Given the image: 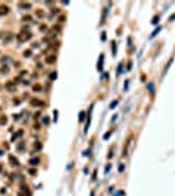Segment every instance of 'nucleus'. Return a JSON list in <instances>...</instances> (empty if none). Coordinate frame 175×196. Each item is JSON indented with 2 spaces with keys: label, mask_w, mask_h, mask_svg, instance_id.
<instances>
[{
  "label": "nucleus",
  "mask_w": 175,
  "mask_h": 196,
  "mask_svg": "<svg viewBox=\"0 0 175 196\" xmlns=\"http://www.w3.org/2000/svg\"><path fill=\"white\" fill-rule=\"evenodd\" d=\"M30 38H31V34H30V31L27 29H22L21 33L17 35V39L20 42H26V41H29Z\"/></svg>",
  "instance_id": "nucleus-1"
},
{
  "label": "nucleus",
  "mask_w": 175,
  "mask_h": 196,
  "mask_svg": "<svg viewBox=\"0 0 175 196\" xmlns=\"http://www.w3.org/2000/svg\"><path fill=\"white\" fill-rule=\"evenodd\" d=\"M5 89L8 92H14L16 90V85H14V81H8L5 84Z\"/></svg>",
  "instance_id": "nucleus-2"
},
{
  "label": "nucleus",
  "mask_w": 175,
  "mask_h": 196,
  "mask_svg": "<svg viewBox=\"0 0 175 196\" xmlns=\"http://www.w3.org/2000/svg\"><path fill=\"white\" fill-rule=\"evenodd\" d=\"M30 105L31 106H44V103H43V101H41V100H37V98H33V100L30 101Z\"/></svg>",
  "instance_id": "nucleus-3"
},
{
  "label": "nucleus",
  "mask_w": 175,
  "mask_h": 196,
  "mask_svg": "<svg viewBox=\"0 0 175 196\" xmlns=\"http://www.w3.org/2000/svg\"><path fill=\"white\" fill-rule=\"evenodd\" d=\"M9 12V8L7 5H0V16H5Z\"/></svg>",
  "instance_id": "nucleus-4"
},
{
  "label": "nucleus",
  "mask_w": 175,
  "mask_h": 196,
  "mask_svg": "<svg viewBox=\"0 0 175 196\" xmlns=\"http://www.w3.org/2000/svg\"><path fill=\"white\" fill-rule=\"evenodd\" d=\"M55 60H56V55H50V56L46 58V63L47 64H54Z\"/></svg>",
  "instance_id": "nucleus-5"
},
{
  "label": "nucleus",
  "mask_w": 175,
  "mask_h": 196,
  "mask_svg": "<svg viewBox=\"0 0 175 196\" xmlns=\"http://www.w3.org/2000/svg\"><path fill=\"white\" fill-rule=\"evenodd\" d=\"M9 162H11L12 166H20V162H18V159L14 158L13 156H9Z\"/></svg>",
  "instance_id": "nucleus-6"
},
{
  "label": "nucleus",
  "mask_w": 175,
  "mask_h": 196,
  "mask_svg": "<svg viewBox=\"0 0 175 196\" xmlns=\"http://www.w3.org/2000/svg\"><path fill=\"white\" fill-rule=\"evenodd\" d=\"M18 5H20L22 9H30V8H31V4L30 3H25V2H21Z\"/></svg>",
  "instance_id": "nucleus-7"
},
{
  "label": "nucleus",
  "mask_w": 175,
  "mask_h": 196,
  "mask_svg": "<svg viewBox=\"0 0 175 196\" xmlns=\"http://www.w3.org/2000/svg\"><path fill=\"white\" fill-rule=\"evenodd\" d=\"M161 29H162L161 26H157V28H155V30H154V31H153L152 34H150V38H154L155 35H157V34H158V33L161 31Z\"/></svg>",
  "instance_id": "nucleus-8"
},
{
  "label": "nucleus",
  "mask_w": 175,
  "mask_h": 196,
  "mask_svg": "<svg viewBox=\"0 0 175 196\" xmlns=\"http://www.w3.org/2000/svg\"><path fill=\"white\" fill-rule=\"evenodd\" d=\"M33 90H34V92H41V90H42V86H41L39 84H34V85H33Z\"/></svg>",
  "instance_id": "nucleus-9"
},
{
  "label": "nucleus",
  "mask_w": 175,
  "mask_h": 196,
  "mask_svg": "<svg viewBox=\"0 0 175 196\" xmlns=\"http://www.w3.org/2000/svg\"><path fill=\"white\" fill-rule=\"evenodd\" d=\"M38 162H39V159H38V158H31L30 161H29V164H30V165H33V166H35Z\"/></svg>",
  "instance_id": "nucleus-10"
},
{
  "label": "nucleus",
  "mask_w": 175,
  "mask_h": 196,
  "mask_svg": "<svg viewBox=\"0 0 175 196\" xmlns=\"http://www.w3.org/2000/svg\"><path fill=\"white\" fill-rule=\"evenodd\" d=\"M84 118H85V112L81 111V112H80V117H78V120H80V122H84Z\"/></svg>",
  "instance_id": "nucleus-11"
},
{
  "label": "nucleus",
  "mask_w": 175,
  "mask_h": 196,
  "mask_svg": "<svg viewBox=\"0 0 175 196\" xmlns=\"http://www.w3.org/2000/svg\"><path fill=\"white\" fill-rule=\"evenodd\" d=\"M8 72H9V68L7 66H3L2 67V73H8Z\"/></svg>",
  "instance_id": "nucleus-12"
},
{
  "label": "nucleus",
  "mask_w": 175,
  "mask_h": 196,
  "mask_svg": "<svg viewBox=\"0 0 175 196\" xmlns=\"http://www.w3.org/2000/svg\"><path fill=\"white\" fill-rule=\"evenodd\" d=\"M158 21H160V16L157 14V16H155V17H154V19L152 20V24H153V25H155V24H157Z\"/></svg>",
  "instance_id": "nucleus-13"
},
{
  "label": "nucleus",
  "mask_w": 175,
  "mask_h": 196,
  "mask_svg": "<svg viewBox=\"0 0 175 196\" xmlns=\"http://www.w3.org/2000/svg\"><path fill=\"white\" fill-rule=\"evenodd\" d=\"M111 44H113V55H116V44L115 42H113Z\"/></svg>",
  "instance_id": "nucleus-14"
},
{
  "label": "nucleus",
  "mask_w": 175,
  "mask_h": 196,
  "mask_svg": "<svg viewBox=\"0 0 175 196\" xmlns=\"http://www.w3.org/2000/svg\"><path fill=\"white\" fill-rule=\"evenodd\" d=\"M7 123V117H0V124H5Z\"/></svg>",
  "instance_id": "nucleus-15"
},
{
  "label": "nucleus",
  "mask_w": 175,
  "mask_h": 196,
  "mask_svg": "<svg viewBox=\"0 0 175 196\" xmlns=\"http://www.w3.org/2000/svg\"><path fill=\"white\" fill-rule=\"evenodd\" d=\"M35 14L38 16V17H41V19H42V17H44V13H43L42 11H37V12H35Z\"/></svg>",
  "instance_id": "nucleus-16"
},
{
  "label": "nucleus",
  "mask_w": 175,
  "mask_h": 196,
  "mask_svg": "<svg viewBox=\"0 0 175 196\" xmlns=\"http://www.w3.org/2000/svg\"><path fill=\"white\" fill-rule=\"evenodd\" d=\"M30 55H31V51H30V50H26V51L24 52V56H26V58H29Z\"/></svg>",
  "instance_id": "nucleus-17"
},
{
  "label": "nucleus",
  "mask_w": 175,
  "mask_h": 196,
  "mask_svg": "<svg viewBox=\"0 0 175 196\" xmlns=\"http://www.w3.org/2000/svg\"><path fill=\"white\" fill-rule=\"evenodd\" d=\"M58 77V75H56V72H52L51 75H50V80H55Z\"/></svg>",
  "instance_id": "nucleus-18"
},
{
  "label": "nucleus",
  "mask_w": 175,
  "mask_h": 196,
  "mask_svg": "<svg viewBox=\"0 0 175 196\" xmlns=\"http://www.w3.org/2000/svg\"><path fill=\"white\" fill-rule=\"evenodd\" d=\"M41 148H42V145H41V144H39V142H37V145H35V146H34V149H35V150H39V149H41Z\"/></svg>",
  "instance_id": "nucleus-19"
},
{
  "label": "nucleus",
  "mask_w": 175,
  "mask_h": 196,
  "mask_svg": "<svg viewBox=\"0 0 175 196\" xmlns=\"http://www.w3.org/2000/svg\"><path fill=\"white\" fill-rule=\"evenodd\" d=\"M116 105H118V101H114V102H113L111 105H110V109H114V107H115Z\"/></svg>",
  "instance_id": "nucleus-20"
},
{
  "label": "nucleus",
  "mask_w": 175,
  "mask_h": 196,
  "mask_svg": "<svg viewBox=\"0 0 175 196\" xmlns=\"http://www.w3.org/2000/svg\"><path fill=\"white\" fill-rule=\"evenodd\" d=\"M29 173H30L31 175H35V174H37V170H35V169H30V170H29Z\"/></svg>",
  "instance_id": "nucleus-21"
},
{
  "label": "nucleus",
  "mask_w": 175,
  "mask_h": 196,
  "mask_svg": "<svg viewBox=\"0 0 175 196\" xmlns=\"http://www.w3.org/2000/svg\"><path fill=\"white\" fill-rule=\"evenodd\" d=\"M47 30V26L46 25H41V31H46Z\"/></svg>",
  "instance_id": "nucleus-22"
},
{
  "label": "nucleus",
  "mask_w": 175,
  "mask_h": 196,
  "mask_svg": "<svg viewBox=\"0 0 175 196\" xmlns=\"http://www.w3.org/2000/svg\"><path fill=\"white\" fill-rule=\"evenodd\" d=\"M128 83H130V80H125V83H124V89L125 90L128 89Z\"/></svg>",
  "instance_id": "nucleus-23"
},
{
  "label": "nucleus",
  "mask_w": 175,
  "mask_h": 196,
  "mask_svg": "<svg viewBox=\"0 0 175 196\" xmlns=\"http://www.w3.org/2000/svg\"><path fill=\"white\" fill-rule=\"evenodd\" d=\"M49 122H50V119H49L47 117H46V118H43V123H44V124H49Z\"/></svg>",
  "instance_id": "nucleus-24"
},
{
  "label": "nucleus",
  "mask_w": 175,
  "mask_h": 196,
  "mask_svg": "<svg viewBox=\"0 0 175 196\" xmlns=\"http://www.w3.org/2000/svg\"><path fill=\"white\" fill-rule=\"evenodd\" d=\"M119 73H122V64L118 67V75H119Z\"/></svg>",
  "instance_id": "nucleus-25"
},
{
  "label": "nucleus",
  "mask_w": 175,
  "mask_h": 196,
  "mask_svg": "<svg viewBox=\"0 0 175 196\" xmlns=\"http://www.w3.org/2000/svg\"><path fill=\"white\" fill-rule=\"evenodd\" d=\"M64 20H66V17H64V16H60V19H59V21H60V22H63Z\"/></svg>",
  "instance_id": "nucleus-26"
},
{
  "label": "nucleus",
  "mask_w": 175,
  "mask_h": 196,
  "mask_svg": "<svg viewBox=\"0 0 175 196\" xmlns=\"http://www.w3.org/2000/svg\"><path fill=\"white\" fill-rule=\"evenodd\" d=\"M123 170H124V166L120 165V166H119V171H123Z\"/></svg>",
  "instance_id": "nucleus-27"
},
{
  "label": "nucleus",
  "mask_w": 175,
  "mask_h": 196,
  "mask_svg": "<svg viewBox=\"0 0 175 196\" xmlns=\"http://www.w3.org/2000/svg\"><path fill=\"white\" fill-rule=\"evenodd\" d=\"M110 169H111V165H108V166H107V167H106V173H107V171H108V170H110Z\"/></svg>",
  "instance_id": "nucleus-28"
},
{
  "label": "nucleus",
  "mask_w": 175,
  "mask_h": 196,
  "mask_svg": "<svg viewBox=\"0 0 175 196\" xmlns=\"http://www.w3.org/2000/svg\"><path fill=\"white\" fill-rule=\"evenodd\" d=\"M172 20H175V14H172V16L170 17V21H172Z\"/></svg>",
  "instance_id": "nucleus-29"
},
{
  "label": "nucleus",
  "mask_w": 175,
  "mask_h": 196,
  "mask_svg": "<svg viewBox=\"0 0 175 196\" xmlns=\"http://www.w3.org/2000/svg\"><path fill=\"white\" fill-rule=\"evenodd\" d=\"M108 137H110V133H107V135H105V137H103V139L106 140V139H108Z\"/></svg>",
  "instance_id": "nucleus-30"
},
{
  "label": "nucleus",
  "mask_w": 175,
  "mask_h": 196,
  "mask_svg": "<svg viewBox=\"0 0 175 196\" xmlns=\"http://www.w3.org/2000/svg\"><path fill=\"white\" fill-rule=\"evenodd\" d=\"M0 173H2V165H0Z\"/></svg>",
  "instance_id": "nucleus-31"
},
{
  "label": "nucleus",
  "mask_w": 175,
  "mask_h": 196,
  "mask_svg": "<svg viewBox=\"0 0 175 196\" xmlns=\"http://www.w3.org/2000/svg\"><path fill=\"white\" fill-rule=\"evenodd\" d=\"M0 110H2V107H0Z\"/></svg>",
  "instance_id": "nucleus-32"
}]
</instances>
